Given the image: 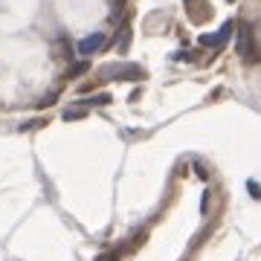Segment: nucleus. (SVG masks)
<instances>
[{"label":"nucleus","instance_id":"f257e3e1","mask_svg":"<svg viewBox=\"0 0 261 261\" xmlns=\"http://www.w3.org/2000/svg\"><path fill=\"white\" fill-rule=\"evenodd\" d=\"M238 56L247 58V61H261V53L255 49V38H252V27L250 23H241L238 27Z\"/></svg>","mask_w":261,"mask_h":261},{"label":"nucleus","instance_id":"f03ea898","mask_svg":"<svg viewBox=\"0 0 261 261\" xmlns=\"http://www.w3.org/2000/svg\"><path fill=\"white\" fill-rule=\"evenodd\" d=\"M105 44H108V35H105V32H93V35H84L82 41L75 44V53L82 58H90V56H96V53H102Z\"/></svg>","mask_w":261,"mask_h":261},{"label":"nucleus","instance_id":"7ed1b4c3","mask_svg":"<svg viewBox=\"0 0 261 261\" xmlns=\"http://www.w3.org/2000/svg\"><path fill=\"white\" fill-rule=\"evenodd\" d=\"M232 32H235V20H226L218 32H212V35H200L197 38V44H200V47H215L218 49V47H224L226 41L232 38Z\"/></svg>","mask_w":261,"mask_h":261},{"label":"nucleus","instance_id":"20e7f679","mask_svg":"<svg viewBox=\"0 0 261 261\" xmlns=\"http://www.w3.org/2000/svg\"><path fill=\"white\" fill-rule=\"evenodd\" d=\"M113 47H116V53H128V47H130V23L128 20L119 27V35H113Z\"/></svg>","mask_w":261,"mask_h":261},{"label":"nucleus","instance_id":"39448f33","mask_svg":"<svg viewBox=\"0 0 261 261\" xmlns=\"http://www.w3.org/2000/svg\"><path fill=\"white\" fill-rule=\"evenodd\" d=\"M87 70H90V61H87V58H82V61H79V64H70V70H67V75H84L87 73Z\"/></svg>","mask_w":261,"mask_h":261},{"label":"nucleus","instance_id":"423d86ee","mask_svg":"<svg viewBox=\"0 0 261 261\" xmlns=\"http://www.w3.org/2000/svg\"><path fill=\"white\" fill-rule=\"evenodd\" d=\"M64 119H84V111H82V108H67Z\"/></svg>","mask_w":261,"mask_h":261},{"label":"nucleus","instance_id":"0eeeda50","mask_svg":"<svg viewBox=\"0 0 261 261\" xmlns=\"http://www.w3.org/2000/svg\"><path fill=\"white\" fill-rule=\"evenodd\" d=\"M108 3H111V9H113V18H116V15H119V12L125 9V3H128V0H108Z\"/></svg>","mask_w":261,"mask_h":261},{"label":"nucleus","instance_id":"6e6552de","mask_svg":"<svg viewBox=\"0 0 261 261\" xmlns=\"http://www.w3.org/2000/svg\"><path fill=\"white\" fill-rule=\"evenodd\" d=\"M247 186H250V195H252V197H261V186L255 183V180H250Z\"/></svg>","mask_w":261,"mask_h":261},{"label":"nucleus","instance_id":"1a4fd4ad","mask_svg":"<svg viewBox=\"0 0 261 261\" xmlns=\"http://www.w3.org/2000/svg\"><path fill=\"white\" fill-rule=\"evenodd\" d=\"M183 3H186V6H192V3H195V0H183Z\"/></svg>","mask_w":261,"mask_h":261},{"label":"nucleus","instance_id":"9d476101","mask_svg":"<svg viewBox=\"0 0 261 261\" xmlns=\"http://www.w3.org/2000/svg\"><path fill=\"white\" fill-rule=\"evenodd\" d=\"M229 3H235V0H229Z\"/></svg>","mask_w":261,"mask_h":261}]
</instances>
